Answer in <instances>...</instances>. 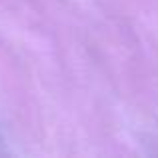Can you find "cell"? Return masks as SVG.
I'll list each match as a JSON object with an SVG mask.
<instances>
[]
</instances>
